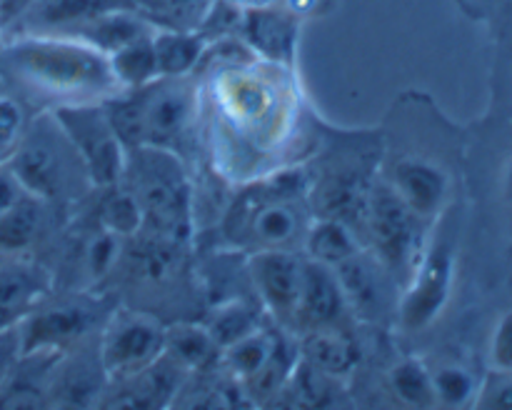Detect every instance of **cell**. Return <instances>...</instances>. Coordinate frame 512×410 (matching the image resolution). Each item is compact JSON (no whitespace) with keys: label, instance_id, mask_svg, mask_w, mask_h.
Listing matches in <instances>:
<instances>
[{"label":"cell","instance_id":"7c38bea8","mask_svg":"<svg viewBox=\"0 0 512 410\" xmlns=\"http://www.w3.org/2000/svg\"><path fill=\"white\" fill-rule=\"evenodd\" d=\"M53 278L33 260L10 258L0 263V333L18 328L45 298H50Z\"/></svg>","mask_w":512,"mask_h":410},{"label":"cell","instance_id":"484cf974","mask_svg":"<svg viewBox=\"0 0 512 410\" xmlns=\"http://www.w3.org/2000/svg\"><path fill=\"white\" fill-rule=\"evenodd\" d=\"M43 225V205L35 195H25L18 205L0 215V255H18L35 243Z\"/></svg>","mask_w":512,"mask_h":410},{"label":"cell","instance_id":"8992f818","mask_svg":"<svg viewBox=\"0 0 512 410\" xmlns=\"http://www.w3.org/2000/svg\"><path fill=\"white\" fill-rule=\"evenodd\" d=\"M455 278V245L448 235H438L425 245L413 273L405 280L398 303V323L408 333H420L438 320L448 305Z\"/></svg>","mask_w":512,"mask_h":410},{"label":"cell","instance_id":"e0dca14e","mask_svg":"<svg viewBox=\"0 0 512 410\" xmlns=\"http://www.w3.org/2000/svg\"><path fill=\"white\" fill-rule=\"evenodd\" d=\"M240 33L250 50H258L270 60L288 63L298 43V20L288 10L275 8L273 3L255 5V8H243Z\"/></svg>","mask_w":512,"mask_h":410},{"label":"cell","instance_id":"7a4b0ae2","mask_svg":"<svg viewBox=\"0 0 512 410\" xmlns=\"http://www.w3.org/2000/svg\"><path fill=\"white\" fill-rule=\"evenodd\" d=\"M105 115L128 148H170L183 138L195 115V93L180 78H163L135 88L128 98L105 100Z\"/></svg>","mask_w":512,"mask_h":410},{"label":"cell","instance_id":"d590c367","mask_svg":"<svg viewBox=\"0 0 512 410\" xmlns=\"http://www.w3.org/2000/svg\"><path fill=\"white\" fill-rule=\"evenodd\" d=\"M25 195L30 193L23 188V183L15 178L13 170H10L8 165H0V215H3L5 210L13 208V205H18Z\"/></svg>","mask_w":512,"mask_h":410},{"label":"cell","instance_id":"836d02e7","mask_svg":"<svg viewBox=\"0 0 512 410\" xmlns=\"http://www.w3.org/2000/svg\"><path fill=\"white\" fill-rule=\"evenodd\" d=\"M488 353L493 370L512 375V310L500 315V320L495 323Z\"/></svg>","mask_w":512,"mask_h":410},{"label":"cell","instance_id":"1f68e13d","mask_svg":"<svg viewBox=\"0 0 512 410\" xmlns=\"http://www.w3.org/2000/svg\"><path fill=\"white\" fill-rule=\"evenodd\" d=\"M120 253V235L110 233V230L100 228L98 235H93L85 248V270L93 280H100L103 275H108L113 270V265L118 263Z\"/></svg>","mask_w":512,"mask_h":410},{"label":"cell","instance_id":"ac0fdd59","mask_svg":"<svg viewBox=\"0 0 512 410\" xmlns=\"http://www.w3.org/2000/svg\"><path fill=\"white\" fill-rule=\"evenodd\" d=\"M300 360L315 368L328 378H343L358 365V343L340 325H325V328L305 330L300 343Z\"/></svg>","mask_w":512,"mask_h":410},{"label":"cell","instance_id":"4fadbf2b","mask_svg":"<svg viewBox=\"0 0 512 410\" xmlns=\"http://www.w3.org/2000/svg\"><path fill=\"white\" fill-rule=\"evenodd\" d=\"M345 313H348V305H345L335 270L315 260H305L293 323H298L305 333V330L325 328V325H340Z\"/></svg>","mask_w":512,"mask_h":410},{"label":"cell","instance_id":"ab89813d","mask_svg":"<svg viewBox=\"0 0 512 410\" xmlns=\"http://www.w3.org/2000/svg\"><path fill=\"white\" fill-rule=\"evenodd\" d=\"M503 195L508 203H512V158L505 165V173H503Z\"/></svg>","mask_w":512,"mask_h":410},{"label":"cell","instance_id":"5b68a950","mask_svg":"<svg viewBox=\"0 0 512 410\" xmlns=\"http://www.w3.org/2000/svg\"><path fill=\"white\" fill-rule=\"evenodd\" d=\"M55 123L70 140L85 173L95 185L110 188V185L120 183L128 155L105 115L103 103L65 105V108L55 110Z\"/></svg>","mask_w":512,"mask_h":410},{"label":"cell","instance_id":"277c9868","mask_svg":"<svg viewBox=\"0 0 512 410\" xmlns=\"http://www.w3.org/2000/svg\"><path fill=\"white\" fill-rule=\"evenodd\" d=\"M365 223H368L373 253L390 275L410 278L420 253H423V220L398 198L388 183L375 185L365 205Z\"/></svg>","mask_w":512,"mask_h":410},{"label":"cell","instance_id":"9c48e42d","mask_svg":"<svg viewBox=\"0 0 512 410\" xmlns=\"http://www.w3.org/2000/svg\"><path fill=\"white\" fill-rule=\"evenodd\" d=\"M303 263L285 248H260L250 255L248 273L258 298L280 320H293L303 283Z\"/></svg>","mask_w":512,"mask_h":410},{"label":"cell","instance_id":"60d3db41","mask_svg":"<svg viewBox=\"0 0 512 410\" xmlns=\"http://www.w3.org/2000/svg\"><path fill=\"white\" fill-rule=\"evenodd\" d=\"M230 3L240 5V8H255V5H270L275 0H230Z\"/></svg>","mask_w":512,"mask_h":410},{"label":"cell","instance_id":"e575fe53","mask_svg":"<svg viewBox=\"0 0 512 410\" xmlns=\"http://www.w3.org/2000/svg\"><path fill=\"white\" fill-rule=\"evenodd\" d=\"M503 378H498L495 383H490L488 388L483 390V398L475 405H483V408H508L512 410V375L500 373Z\"/></svg>","mask_w":512,"mask_h":410},{"label":"cell","instance_id":"4dcf8cb0","mask_svg":"<svg viewBox=\"0 0 512 410\" xmlns=\"http://www.w3.org/2000/svg\"><path fill=\"white\" fill-rule=\"evenodd\" d=\"M205 325H208V330L213 333V338L218 340L220 348H225V345H230L233 340L243 338L245 333L258 328L255 313L248 305L240 303V300H230V303L220 305Z\"/></svg>","mask_w":512,"mask_h":410},{"label":"cell","instance_id":"6da1fadb","mask_svg":"<svg viewBox=\"0 0 512 410\" xmlns=\"http://www.w3.org/2000/svg\"><path fill=\"white\" fill-rule=\"evenodd\" d=\"M3 58L30 88L70 105L105 103L123 93L108 55L85 40L28 35L5 45Z\"/></svg>","mask_w":512,"mask_h":410},{"label":"cell","instance_id":"f1b7e54d","mask_svg":"<svg viewBox=\"0 0 512 410\" xmlns=\"http://www.w3.org/2000/svg\"><path fill=\"white\" fill-rule=\"evenodd\" d=\"M100 225L110 233L128 238L135 235L145 225L143 210H140L138 198L130 188L110 190L108 198L100 203Z\"/></svg>","mask_w":512,"mask_h":410},{"label":"cell","instance_id":"9a60e30c","mask_svg":"<svg viewBox=\"0 0 512 410\" xmlns=\"http://www.w3.org/2000/svg\"><path fill=\"white\" fill-rule=\"evenodd\" d=\"M8 168L23 183V188L40 200L55 198L68 178L63 155L50 138L25 140L10 153Z\"/></svg>","mask_w":512,"mask_h":410},{"label":"cell","instance_id":"603a6c76","mask_svg":"<svg viewBox=\"0 0 512 410\" xmlns=\"http://www.w3.org/2000/svg\"><path fill=\"white\" fill-rule=\"evenodd\" d=\"M80 28V40L90 43L93 48H98L100 53L110 55L115 53L123 45L133 43L140 35H148V25L138 18V15L130 13L128 8L110 10V13L98 15V18L88 20V23L78 25Z\"/></svg>","mask_w":512,"mask_h":410},{"label":"cell","instance_id":"30bf717a","mask_svg":"<svg viewBox=\"0 0 512 410\" xmlns=\"http://www.w3.org/2000/svg\"><path fill=\"white\" fill-rule=\"evenodd\" d=\"M340 290L348 310L365 320H380L390 313L393 305V285H390V270L385 268L375 253H358L353 258L335 265Z\"/></svg>","mask_w":512,"mask_h":410},{"label":"cell","instance_id":"2e32d148","mask_svg":"<svg viewBox=\"0 0 512 410\" xmlns=\"http://www.w3.org/2000/svg\"><path fill=\"white\" fill-rule=\"evenodd\" d=\"M188 370L180 368L173 358L160 355L155 363L143 368L130 378L118 380V398L113 400L115 408H163L170 398L180 393Z\"/></svg>","mask_w":512,"mask_h":410},{"label":"cell","instance_id":"5bb4252c","mask_svg":"<svg viewBox=\"0 0 512 410\" xmlns=\"http://www.w3.org/2000/svg\"><path fill=\"white\" fill-rule=\"evenodd\" d=\"M108 380L103 363L90 355L65 350L55 363L53 375H50L48 403L60 405V408H85V405L98 403V395L103 393V385Z\"/></svg>","mask_w":512,"mask_h":410},{"label":"cell","instance_id":"74e56055","mask_svg":"<svg viewBox=\"0 0 512 410\" xmlns=\"http://www.w3.org/2000/svg\"><path fill=\"white\" fill-rule=\"evenodd\" d=\"M33 5L35 0H0V28L10 25L13 20L23 18Z\"/></svg>","mask_w":512,"mask_h":410},{"label":"cell","instance_id":"d6986e66","mask_svg":"<svg viewBox=\"0 0 512 410\" xmlns=\"http://www.w3.org/2000/svg\"><path fill=\"white\" fill-rule=\"evenodd\" d=\"M303 230L300 210L295 200L278 195V198H265L250 208L248 235L260 248H285L293 243Z\"/></svg>","mask_w":512,"mask_h":410},{"label":"cell","instance_id":"d4e9b609","mask_svg":"<svg viewBox=\"0 0 512 410\" xmlns=\"http://www.w3.org/2000/svg\"><path fill=\"white\" fill-rule=\"evenodd\" d=\"M308 258L315 263H323L335 268L343 260L353 258L358 253V240L350 233L348 225L335 218H320L303 233Z\"/></svg>","mask_w":512,"mask_h":410},{"label":"cell","instance_id":"52a82bcc","mask_svg":"<svg viewBox=\"0 0 512 410\" xmlns=\"http://www.w3.org/2000/svg\"><path fill=\"white\" fill-rule=\"evenodd\" d=\"M103 318L100 303L83 298H65L50 303L48 298L18 325L20 355L28 353H65L93 335Z\"/></svg>","mask_w":512,"mask_h":410},{"label":"cell","instance_id":"3957f363","mask_svg":"<svg viewBox=\"0 0 512 410\" xmlns=\"http://www.w3.org/2000/svg\"><path fill=\"white\" fill-rule=\"evenodd\" d=\"M125 158L130 190L138 198L145 225L160 238L183 240L190 233V185L178 158L168 148L140 145Z\"/></svg>","mask_w":512,"mask_h":410},{"label":"cell","instance_id":"ba28073f","mask_svg":"<svg viewBox=\"0 0 512 410\" xmlns=\"http://www.w3.org/2000/svg\"><path fill=\"white\" fill-rule=\"evenodd\" d=\"M98 350L108 380L118 383L140 373L163 355L165 330L148 315L120 310L105 318Z\"/></svg>","mask_w":512,"mask_h":410},{"label":"cell","instance_id":"cb8c5ba5","mask_svg":"<svg viewBox=\"0 0 512 410\" xmlns=\"http://www.w3.org/2000/svg\"><path fill=\"white\" fill-rule=\"evenodd\" d=\"M108 60L120 90L145 88V85H150L153 80L160 78L158 63H155L153 33L140 35L133 43L123 45V48H118L115 53H110Z\"/></svg>","mask_w":512,"mask_h":410},{"label":"cell","instance_id":"f35d334b","mask_svg":"<svg viewBox=\"0 0 512 410\" xmlns=\"http://www.w3.org/2000/svg\"><path fill=\"white\" fill-rule=\"evenodd\" d=\"M205 0H168L170 10H175L183 18H190V15H200V10H205Z\"/></svg>","mask_w":512,"mask_h":410},{"label":"cell","instance_id":"8fae6325","mask_svg":"<svg viewBox=\"0 0 512 410\" xmlns=\"http://www.w3.org/2000/svg\"><path fill=\"white\" fill-rule=\"evenodd\" d=\"M388 185L423 223L438 218L448 203V175L440 165L428 158H420V155H405V158L395 160Z\"/></svg>","mask_w":512,"mask_h":410},{"label":"cell","instance_id":"ffe728a7","mask_svg":"<svg viewBox=\"0 0 512 410\" xmlns=\"http://www.w3.org/2000/svg\"><path fill=\"white\" fill-rule=\"evenodd\" d=\"M163 353L173 358L188 373H200V370H208L210 365L218 363L223 348L213 338L208 325L180 323L165 330Z\"/></svg>","mask_w":512,"mask_h":410},{"label":"cell","instance_id":"8d00e7d4","mask_svg":"<svg viewBox=\"0 0 512 410\" xmlns=\"http://www.w3.org/2000/svg\"><path fill=\"white\" fill-rule=\"evenodd\" d=\"M20 358V343H18V328L0 333V385L8 380L10 370L15 368Z\"/></svg>","mask_w":512,"mask_h":410},{"label":"cell","instance_id":"4316f807","mask_svg":"<svg viewBox=\"0 0 512 410\" xmlns=\"http://www.w3.org/2000/svg\"><path fill=\"white\" fill-rule=\"evenodd\" d=\"M128 8L125 0H35L33 13L45 25H83L110 10Z\"/></svg>","mask_w":512,"mask_h":410},{"label":"cell","instance_id":"d6a6232c","mask_svg":"<svg viewBox=\"0 0 512 410\" xmlns=\"http://www.w3.org/2000/svg\"><path fill=\"white\" fill-rule=\"evenodd\" d=\"M20 130H23V110L15 100L0 95V163L18 148Z\"/></svg>","mask_w":512,"mask_h":410},{"label":"cell","instance_id":"83f0119b","mask_svg":"<svg viewBox=\"0 0 512 410\" xmlns=\"http://www.w3.org/2000/svg\"><path fill=\"white\" fill-rule=\"evenodd\" d=\"M390 390L395 398L403 400L405 405L413 408H433L438 405L433 388V375L428 365L418 358H405L390 370Z\"/></svg>","mask_w":512,"mask_h":410},{"label":"cell","instance_id":"f546056e","mask_svg":"<svg viewBox=\"0 0 512 410\" xmlns=\"http://www.w3.org/2000/svg\"><path fill=\"white\" fill-rule=\"evenodd\" d=\"M430 375H433V388L438 405L463 408V405H468L470 400L478 395L475 378L470 375L468 368H463V365H440L438 370H430Z\"/></svg>","mask_w":512,"mask_h":410},{"label":"cell","instance_id":"44dd1931","mask_svg":"<svg viewBox=\"0 0 512 410\" xmlns=\"http://www.w3.org/2000/svg\"><path fill=\"white\" fill-rule=\"evenodd\" d=\"M278 343L280 335L263 328H255L250 330V333H245L243 338L225 345L223 353H220V360H223V365L228 368L230 378L240 380V383L245 385L268 365V360L273 358Z\"/></svg>","mask_w":512,"mask_h":410},{"label":"cell","instance_id":"7402d4cb","mask_svg":"<svg viewBox=\"0 0 512 410\" xmlns=\"http://www.w3.org/2000/svg\"><path fill=\"white\" fill-rule=\"evenodd\" d=\"M153 50L160 78H183L203 60L205 38L183 30H160L153 33Z\"/></svg>","mask_w":512,"mask_h":410}]
</instances>
